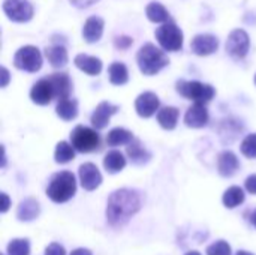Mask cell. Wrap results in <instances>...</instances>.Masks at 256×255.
<instances>
[{
    "instance_id": "9",
    "label": "cell",
    "mask_w": 256,
    "mask_h": 255,
    "mask_svg": "<svg viewBox=\"0 0 256 255\" xmlns=\"http://www.w3.org/2000/svg\"><path fill=\"white\" fill-rule=\"evenodd\" d=\"M3 12L15 23H27L33 17V6L28 0H4Z\"/></svg>"
},
{
    "instance_id": "31",
    "label": "cell",
    "mask_w": 256,
    "mask_h": 255,
    "mask_svg": "<svg viewBox=\"0 0 256 255\" xmlns=\"http://www.w3.org/2000/svg\"><path fill=\"white\" fill-rule=\"evenodd\" d=\"M8 255H30V243L27 239H14L8 245Z\"/></svg>"
},
{
    "instance_id": "28",
    "label": "cell",
    "mask_w": 256,
    "mask_h": 255,
    "mask_svg": "<svg viewBox=\"0 0 256 255\" xmlns=\"http://www.w3.org/2000/svg\"><path fill=\"white\" fill-rule=\"evenodd\" d=\"M108 75H110V81L116 86H123L128 83L129 80V72L124 63L120 62H114L110 65L108 68Z\"/></svg>"
},
{
    "instance_id": "36",
    "label": "cell",
    "mask_w": 256,
    "mask_h": 255,
    "mask_svg": "<svg viewBox=\"0 0 256 255\" xmlns=\"http://www.w3.org/2000/svg\"><path fill=\"white\" fill-rule=\"evenodd\" d=\"M244 186H246V191H248V192L256 195V174H252V176H249V177L246 179Z\"/></svg>"
},
{
    "instance_id": "17",
    "label": "cell",
    "mask_w": 256,
    "mask_h": 255,
    "mask_svg": "<svg viewBox=\"0 0 256 255\" xmlns=\"http://www.w3.org/2000/svg\"><path fill=\"white\" fill-rule=\"evenodd\" d=\"M240 168L238 158L231 150H225L218 156V171L224 177H231Z\"/></svg>"
},
{
    "instance_id": "32",
    "label": "cell",
    "mask_w": 256,
    "mask_h": 255,
    "mask_svg": "<svg viewBox=\"0 0 256 255\" xmlns=\"http://www.w3.org/2000/svg\"><path fill=\"white\" fill-rule=\"evenodd\" d=\"M240 150H242V153H243L246 158L256 159V132L255 134H249V135L242 141Z\"/></svg>"
},
{
    "instance_id": "15",
    "label": "cell",
    "mask_w": 256,
    "mask_h": 255,
    "mask_svg": "<svg viewBox=\"0 0 256 255\" xmlns=\"http://www.w3.org/2000/svg\"><path fill=\"white\" fill-rule=\"evenodd\" d=\"M184 123L189 128H204L208 123V111L206 104H194L184 114Z\"/></svg>"
},
{
    "instance_id": "27",
    "label": "cell",
    "mask_w": 256,
    "mask_h": 255,
    "mask_svg": "<svg viewBox=\"0 0 256 255\" xmlns=\"http://www.w3.org/2000/svg\"><path fill=\"white\" fill-rule=\"evenodd\" d=\"M56 113L60 119L63 120H74L78 114V102L75 99H62L58 101L57 107H56Z\"/></svg>"
},
{
    "instance_id": "37",
    "label": "cell",
    "mask_w": 256,
    "mask_h": 255,
    "mask_svg": "<svg viewBox=\"0 0 256 255\" xmlns=\"http://www.w3.org/2000/svg\"><path fill=\"white\" fill-rule=\"evenodd\" d=\"M72 5H75L76 8H88V6H92V5H94L96 2H99V0H69Z\"/></svg>"
},
{
    "instance_id": "23",
    "label": "cell",
    "mask_w": 256,
    "mask_h": 255,
    "mask_svg": "<svg viewBox=\"0 0 256 255\" xmlns=\"http://www.w3.org/2000/svg\"><path fill=\"white\" fill-rule=\"evenodd\" d=\"M178 116L180 113L176 107H164L158 111V122L164 129L172 131L177 126Z\"/></svg>"
},
{
    "instance_id": "33",
    "label": "cell",
    "mask_w": 256,
    "mask_h": 255,
    "mask_svg": "<svg viewBox=\"0 0 256 255\" xmlns=\"http://www.w3.org/2000/svg\"><path fill=\"white\" fill-rule=\"evenodd\" d=\"M207 255H231V246L225 240H219L207 248Z\"/></svg>"
},
{
    "instance_id": "29",
    "label": "cell",
    "mask_w": 256,
    "mask_h": 255,
    "mask_svg": "<svg viewBox=\"0 0 256 255\" xmlns=\"http://www.w3.org/2000/svg\"><path fill=\"white\" fill-rule=\"evenodd\" d=\"M224 204L228 209H234L244 201V191L240 186H231L224 194Z\"/></svg>"
},
{
    "instance_id": "11",
    "label": "cell",
    "mask_w": 256,
    "mask_h": 255,
    "mask_svg": "<svg viewBox=\"0 0 256 255\" xmlns=\"http://www.w3.org/2000/svg\"><path fill=\"white\" fill-rule=\"evenodd\" d=\"M159 105H160L159 98L153 92H144L135 101V110H136L138 116H141L144 119H148L156 111H159Z\"/></svg>"
},
{
    "instance_id": "44",
    "label": "cell",
    "mask_w": 256,
    "mask_h": 255,
    "mask_svg": "<svg viewBox=\"0 0 256 255\" xmlns=\"http://www.w3.org/2000/svg\"><path fill=\"white\" fill-rule=\"evenodd\" d=\"M255 84H256V75H255Z\"/></svg>"
},
{
    "instance_id": "13",
    "label": "cell",
    "mask_w": 256,
    "mask_h": 255,
    "mask_svg": "<svg viewBox=\"0 0 256 255\" xmlns=\"http://www.w3.org/2000/svg\"><path fill=\"white\" fill-rule=\"evenodd\" d=\"M219 48V39L213 35H196L192 39L190 50L196 56H208L216 53Z\"/></svg>"
},
{
    "instance_id": "24",
    "label": "cell",
    "mask_w": 256,
    "mask_h": 255,
    "mask_svg": "<svg viewBox=\"0 0 256 255\" xmlns=\"http://www.w3.org/2000/svg\"><path fill=\"white\" fill-rule=\"evenodd\" d=\"M104 167L111 174L118 173L126 167V158L123 156L120 150H111L104 158Z\"/></svg>"
},
{
    "instance_id": "10",
    "label": "cell",
    "mask_w": 256,
    "mask_h": 255,
    "mask_svg": "<svg viewBox=\"0 0 256 255\" xmlns=\"http://www.w3.org/2000/svg\"><path fill=\"white\" fill-rule=\"evenodd\" d=\"M80 182L81 186L86 191H94L96 188H99V185L102 183V174L99 171V168L92 164V162H86L80 167Z\"/></svg>"
},
{
    "instance_id": "7",
    "label": "cell",
    "mask_w": 256,
    "mask_h": 255,
    "mask_svg": "<svg viewBox=\"0 0 256 255\" xmlns=\"http://www.w3.org/2000/svg\"><path fill=\"white\" fill-rule=\"evenodd\" d=\"M14 65L26 72H38L42 68V54L33 45L21 47L14 56Z\"/></svg>"
},
{
    "instance_id": "21",
    "label": "cell",
    "mask_w": 256,
    "mask_h": 255,
    "mask_svg": "<svg viewBox=\"0 0 256 255\" xmlns=\"http://www.w3.org/2000/svg\"><path fill=\"white\" fill-rule=\"evenodd\" d=\"M126 153H128V156L130 158V161H132L135 165H142V164L148 162L150 158H152V155L146 150V147H144V146L141 144V141L136 140V138H135L130 144H128Z\"/></svg>"
},
{
    "instance_id": "19",
    "label": "cell",
    "mask_w": 256,
    "mask_h": 255,
    "mask_svg": "<svg viewBox=\"0 0 256 255\" xmlns=\"http://www.w3.org/2000/svg\"><path fill=\"white\" fill-rule=\"evenodd\" d=\"M74 62L78 69H81L82 72H86L88 75H99L102 71V62L98 57H92L87 54H78Z\"/></svg>"
},
{
    "instance_id": "4",
    "label": "cell",
    "mask_w": 256,
    "mask_h": 255,
    "mask_svg": "<svg viewBox=\"0 0 256 255\" xmlns=\"http://www.w3.org/2000/svg\"><path fill=\"white\" fill-rule=\"evenodd\" d=\"M177 92L186 99L194 101L195 104H207L214 98L216 90L210 84H204L201 81H177Z\"/></svg>"
},
{
    "instance_id": "16",
    "label": "cell",
    "mask_w": 256,
    "mask_h": 255,
    "mask_svg": "<svg viewBox=\"0 0 256 255\" xmlns=\"http://www.w3.org/2000/svg\"><path fill=\"white\" fill-rule=\"evenodd\" d=\"M51 86H52V90H54V96L62 101V99H68L69 95H70V90H72V83H70V78L68 74H63V72H58V74H52L48 77Z\"/></svg>"
},
{
    "instance_id": "35",
    "label": "cell",
    "mask_w": 256,
    "mask_h": 255,
    "mask_svg": "<svg viewBox=\"0 0 256 255\" xmlns=\"http://www.w3.org/2000/svg\"><path fill=\"white\" fill-rule=\"evenodd\" d=\"M116 47L117 48H120V50H126V48H129L130 47V44L134 42L130 38H128V36H120V38H117L116 41Z\"/></svg>"
},
{
    "instance_id": "34",
    "label": "cell",
    "mask_w": 256,
    "mask_h": 255,
    "mask_svg": "<svg viewBox=\"0 0 256 255\" xmlns=\"http://www.w3.org/2000/svg\"><path fill=\"white\" fill-rule=\"evenodd\" d=\"M45 255H66V251L60 243H51L46 246Z\"/></svg>"
},
{
    "instance_id": "30",
    "label": "cell",
    "mask_w": 256,
    "mask_h": 255,
    "mask_svg": "<svg viewBox=\"0 0 256 255\" xmlns=\"http://www.w3.org/2000/svg\"><path fill=\"white\" fill-rule=\"evenodd\" d=\"M75 158V149L72 144H69L68 141H60L56 146V152H54V159L57 164H68Z\"/></svg>"
},
{
    "instance_id": "40",
    "label": "cell",
    "mask_w": 256,
    "mask_h": 255,
    "mask_svg": "<svg viewBox=\"0 0 256 255\" xmlns=\"http://www.w3.org/2000/svg\"><path fill=\"white\" fill-rule=\"evenodd\" d=\"M70 255H92V252L88 249H86V248H78V249L72 251Z\"/></svg>"
},
{
    "instance_id": "42",
    "label": "cell",
    "mask_w": 256,
    "mask_h": 255,
    "mask_svg": "<svg viewBox=\"0 0 256 255\" xmlns=\"http://www.w3.org/2000/svg\"><path fill=\"white\" fill-rule=\"evenodd\" d=\"M236 255H254L252 252H248V251H238Z\"/></svg>"
},
{
    "instance_id": "1",
    "label": "cell",
    "mask_w": 256,
    "mask_h": 255,
    "mask_svg": "<svg viewBox=\"0 0 256 255\" xmlns=\"http://www.w3.org/2000/svg\"><path fill=\"white\" fill-rule=\"evenodd\" d=\"M141 197L134 189H117L114 191L106 204V221L114 228H122L129 222V219L140 212Z\"/></svg>"
},
{
    "instance_id": "25",
    "label": "cell",
    "mask_w": 256,
    "mask_h": 255,
    "mask_svg": "<svg viewBox=\"0 0 256 255\" xmlns=\"http://www.w3.org/2000/svg\"><path fill=\"white\" fill-rule=\"evenodd\" d=\"M146 14H147V18L152 21V23H170L171 21V15L170 12L165 9V6L159 2H152L147 5V9H146Z\"/></svg>"
},
{
    "instance_id": "22",
    "label": "cell",
    "mask_w": 256,
    "mask_h": 255,
    "mask_svg": "<svg viewBox=\"0 0 256 255\" xmlns=\"http://www.w3.org/2000/svg\"><path fill=\"white\" fill-rule=\"evenodd\" d=\"M45 57L54 68H63L68 63V51L63 45H50L45 48Z\"/></svg>"
},
{
    "instance_id": "18",
    "label": "cell",
    "mask_w": 256,
    "mask_h": 255,
    "mask_svg": "<svg viewBox=\"0 0 256 255\" xmlns=\"http://www.w3.org/2000/svg\"><path fill=\"white\" fill-rule=\"evenodd\" d=\"M102 33H104V20L96 15L87 18V21L82 27V38L88 44H93L102 38Z\"/></svg>"
},
{
    "instance_id": "14",
    "label": "cell",
    "mask_w": 256,
    "mask_h": 255,
    "mask_svg": "<svg viewBox=\"0 0 256 255\" xmlns=\"http://www.w3.org/2000/svg\"><path fill=\"white\" fill-rule=\"evenodd\" d=\"M118 111V107L117 105H112L111 102H100L96 110L93 111L92 114V125L94 129H104L106 128V125L110 123V119L112 114H116Z\"/></svg>"
},
{
    "instance_id": "5",
    "label": "cell",
    "mask_w": 256,
    "mask_h": 255,
    "mask_svg": "<svg viewBox=\"0 0 256 255\" xmlns=\"http://www.w3.org/2000/svg\"><path fill=\"white\" fill-rule=\"evenodd\" d=\"M70 144L74 146L75 150H78L81 153H88V152L99 149L100 137L96 132V129L80 125L70 134Z\"/></svg>"
},
{
    "instance_id": "6",
    "label": "cell",
    "mask_w": 256,
    "mask_h": 255,
    "mask_svg": "<svg viewBox=\"0 0 256 255\" xmlns=\"http://www.w3.org/2000/svg\"><path fill=\"white\" fill-rule=\"evenodd\" d=\"M154 36L165 51H178L183 47V32L171 21L158 27Z\"/></svg>"
},
{
    "instance_id": "39",
    "label": "cell",
    "mask_w": 256,
    "mask_h": 255,
    "mask_svg": "<svg viewBox=\"0 0 256 255\" xmlns=\"http://www.w3.org/2000/svg\"><path fill=\"white\" fill-rule=\"evenodd\" d=\"M0 72H2V87H6L8 83H9V72H8V69L3 68V66H2Z\"/></svg>"
},
{
    "instance_id": "38",
    "label": "cell",
    "mask_w": 256,
    "mask_h": 255,
    "mask_svg": "<svg viewBox=\"0 0 256 255\" xmlns=\"http://www.w3.org/2000/svg\"><path fill=\"white\" fill-rule=\"evenodd\" d=\"M0 197H2V207H0V210H2V213H4V212H8V209L10 206V200H9V197L4 192Z\"/></svg>"
},
{
    "instance_id": "26",
    "label": "cell",
    "mask_w": 256,
    "mask_h": 255,
    "mask_svg": "<svg viewBox=\"0 0 256 255\" xmlns=\"http://www.w3.org/2000/svg\"><path fill=\"white\" fill-rule=\"evenodd\" d=\"M134 134L124 128H114L108 132L106 135V143L108 146H124V144H130L134 141Z\"/></svg>"
},
{
    "instance_id": "3",
    "label": "cell",
    "mask_w": 256,
    "mask_h": 255,
    "mask_svg": "<svg viewBox=\"0 0 256 255\" xmlns=\"http://www.w3.org/2000/svg\"><path fill=\"white\" fill-rule=\"evenodd\" d=\"M76 192V180L70 171H60L52 176L48 188L46 195L54 203H66L69 201Z\"/></svg>"
},
{
    "instance_id": "20",
    "label": "cell",
    "mask_w": 256,
    "mask_h": 255,
    "mask_svg": "<svg viewBox=\"0 0 256 255\" xmlns=\"http://www.w3.org/2000/svg\"><path fill=\"white\" fill-rule=\"evenodd\" d=\"M40 213V207L39 203L33 198H26L24 201L20 203L18 210H16V216L20 221H33L34 218H38Z\"/></svg>"
},
{
    "instance_id": "12",
    "label": "cell",
    "mask_w": 256,
    "mask_h": 255,
    "mask_svg": "<svg viewBox=\"0 0 256 255\" xmlns=\"http://www.w3.org/2000/svg\"><path fill=\"white\" fill-rule=\"evenodd\" d=\"M52 98L56 96H54V90L48 77L40 78L30 90V99L38 105H48L52 101Z\"/></svg>"
},
{
    "instance_id": "41",
    "label": "cell",
    "mask_w": 256,
    "mask_h": 255,
    "mask_svg": "<svg viewBox=\"0 0 256 255\" xmlns=\"http://www.w3.org/2000/svg\"><path fill=\"white\" fill-rule=\"evenodd\" d=\"M250 222H252V225L256 228V209L252 212V215H250Z\"/></svg>"
},
{
    "instance_id": "8",
    "label": "cell",
    "mask_w": 256,
    "mask_h": 255,
    "mask_svg": "<svg viewBox=\"0 0 256 255\" xmlns=\"http://www.w3.org/2000/svg\"><path fill=\"white\" fill-rule=\"evenodd\" d=\"M249 48H250V39L243 29H236L230 33L226 39V53L232 59L236 60L244 59L249 53Z\"/></svg>"
},
{
    "instance_id": "43",
    "label": "cell",
    "mask_w": 256,
    "mask_h": 255,
    "mask_svg": "<svg viewBox=\"0 0 256 255\" xmlns=\"http://www.w3.org/2000/svg\"><path fill=\"white\" fill-rule=\"evenodd\" d=\"M186 255H201V254H200L198 251H189Z\"/></svg>"
},
{
    "instance_id": "2",
    "label": "cell",
    "mask_w": 256,
    "mask_h": 255,
    "mask_svg": "<svg viewBox=\"0 0 256 255\" xmlns=\"http://www.w3.org/2000/svg\"><path fill=\"white\" fill-rule=\"evenodd\" d=\"M136 62H138L140 71L144 75H156L170 63V59L164 50L147 42L138 50Z\"/></svg>"
}]
</instances>
